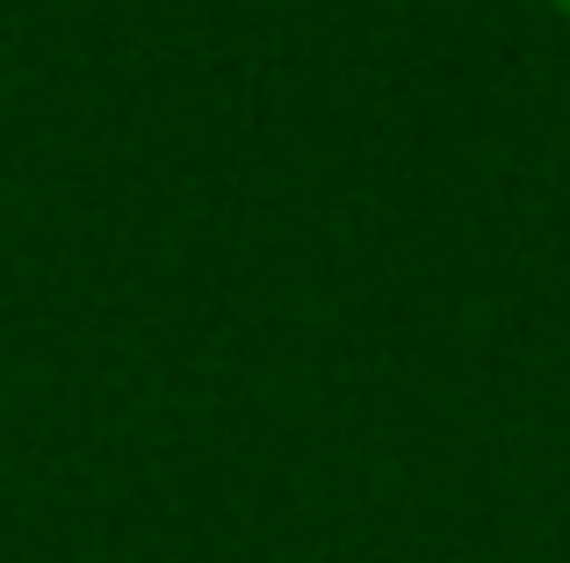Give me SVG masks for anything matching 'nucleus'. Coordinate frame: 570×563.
I'll list each match as a JSON object with an SVG mask.
<instances>
[{
    "label": "nucleus",
    "mask_w": 570,
    "mask_h": 563,
    "mask_svg": "<svg viewBox=\"0 0 570 563\" xmlns=\"http://www.w3.org/2000/svg\"><path fill=\"white\" fill-rule=\"evenodd\" d=\"M557 8H563V14H570V0H557Z\"/></svg>",
    "instance_id": "f257e3e1"
}]
</instances>
